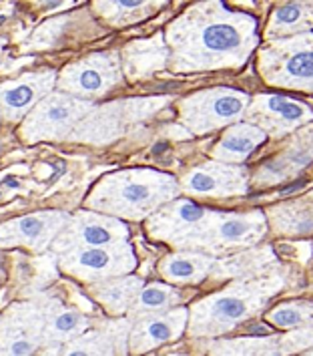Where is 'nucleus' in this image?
<instances>
[{"mask_svg":"<svg viewBox=\"0 0 313 356\" xmlns=\"http://www.w3.org/2000/svg\"><path fill=\"white\" fill-rule=\"evenodd\" d=\"M312 119L313 111L305 103L281 95H259L247 107V123L273 137L295 131Z\"/></svg>","mask_w":313,"mask_h":356,"instance_id":"obj_13","label":"nucleus"},{"mask_svg":"<svg viewBox=\"0 0 313 356\" xmlns=\"http://www.w3.org/2000/svg\"><path fill=\"white\" fill-rule=\"evenodd\" d=\"M305 356H313V353H310V355H305Z\"/></svg>","mask_w":313,"mask_h":356,"instance_id":"obj_35","label":"nucleus"},{"mask_svg":"<svg viewBox=\"0 0 313 356\" xmlns=\"http://www.w3.org/2000/svg\"><path fill=\"white\" fill-rule=\"evenodd\" d=\"M249 103V95L235 89L199 91L181 103V121L193 135H203L235 123Z\"/></svg>","mask_w":313,"mask_h":356,"instance_id":"obj_8","label":"nucleus"},{"mask_svg":"<svg viewBox=\"0 0 313 356\" xmlns=\"http://www.w3.org/2000/svg\"><path fill=\"white\" fill-rule=\"evenodd\" d=\"M265 141V133L251 123H237L227 129L213 149V157L221 163H243Z\"/></svg>","mask_w":313,"mask_h":356,"instance_id":"obj_22","label":"nucleus"},{"mask_svg":"<svg viewBox=\"0 0 313 356\" xmlns=\"http://www.w3.org/2000/svg\"><path fill=\"white\" fill-rule=\"evenodd\" d=\"M65 274L87 282H105L125 276L135 270L137 258L129 242L96 248H76L58 256Z\"/></svg>","mask_w":313,"mask_h":356,"instance_id":"obj_7","label":"nucleus"},{"mask_svg":"<svg viewBox=\"0 0 313 356\" xmlns=\"http://www.w3.org/2000/svg\"><path fill=\"white\" fill-rule=\"evenodd\" d=\"M60 356H121L111 324L105 330H91L65 344Z\"/></svg>","mask_w":313,"mask_h":356,"instance_id":"obj_28","label":"nucleus"},{"mask_svg":"<svg viewBox=\"0 0 313 356\" xmlns=\"http://www.w3.org/2000/svg\"><path fill=\"white\" fill-rule=\"evenodd\" d=\"M143 280L135 276H125V278H112V280L96 282L91 288L94 300L99 302L109 314L121 316L129 312L133 302L137 300L139 292L143 290Z\"/></svg>","mask_w":313,"mask_h":356,"instance_id":"obj_24","label":"nucleus"},{"mask_svg":"<svg viewBox=\"0 0 313 356\" xmlns=\"http://www.w3.org/2000/svg\"><path fill=\"white\" fill-rule=\"evenodd\" d=\"M181 300H183L181 290L167 284H149L139 292L137 300L133 302L129 314L133 318L141 320L151 314L169 312V308H175Z\"/></svg>","mask_w":313,"mask_h":356,"instance_id":"obj_27","label":"nucleus"},{"mask_svg":"<svg viewBox=\"0 0 313 356\" xmlns=\"http://www.w3.org/2000/svg\"><path fill=\"white\" fill-rule=\"evenodd\" d=\"M281 276H265L259 280L241 282L225 288L191 308L189 334L217 337L233 330L239 322L257 314L259 310L281 290Z\"/></svg>","mask_w":313,"mask_h":356,"instance_id":"obj_3","label":"nucleus"},{"mask_svg":"<svg viewBox=\"0 0 313 356\" xmlns=\"http://www.w3.org/2000/svg\"><path fill=\"white\" fill-rule=\"evenodd\" d=\"M0 197H2V193H0Z\"/></svg>","mask_w":313,"mask_h":356,"instance_id":"obj_36","label":"nucleus"},{"mask_svg":"<svg viewBox=\"0 0 313 356\" xmlns=\"http://www.w3.org/2000/svg\"><path fill=\"white\" fill-rule=\"evenodd\" d=\"M167 40L175 71L235 69L257 47V22L221 2H201L169 26Z\"/></svg>","mask_w":313,"mask_h":356,"instance_id":"obj_1","label":"nucleus"},{"mask_svg":"<svg viewBox=\"0 0 313 356\" xmlns=\"http://www.w3.org/2000/svg\"><path fill=\"white\" fill-rule=\"evenodd\" d=\"M157 2H96V10L111 22H130L129 19L145 17Z\"/></svg>","mask_w":313,"mask_h":356,"instance_id":"obj_32","label":"nucleus"},{"mask_svg":"<svg viewBox=\"0 0 313 356\" xmlns=\"http://www.w3.org/2000/svg\"><path fill=\"white\" fill-rule=\"evenodd\" d=\"M163 105V99H133L125 103H111L87 115L74 129L73 139L87 143H109L119 137L130 121L145 119Z\"/></svg>","mask_w":313,"mask_h":356,"instance_id":"obj_10","label":"nucleus"},{"mask_svg":"<svg viewBox=\"0 0 313 356\" xmlns=\"http://www.w3.org/2000/svg\"><path fill=\"white\" fill-rule=\"evenodd\" d=\"M313 161V129L303 131L299 137H295L289 147L281 155L273 157L269 163H265L259 169L255 175L257 186H271V184H279L285 177L295 175L299 169L307 168Z\"/></svg>","mask_w":313,"mask_h":356,"instance_id":"obj_20","label":"nucleus"},{"mask_svg":"<svg viewBox=\"0 0 313 356\" xmlns=\"http://www.w3.org/2000/svg\"><path fill=\"white\" fill-rule=\"evenodd\" d=\"M177 193L175 177L153 169H129L103 177L91 191L87 206L111 218L143 220L171 204Z\"/></svg>","mask_w":313,"mask_h":356,"instance_id":"obj_2","label":"nucleus"},{"mask_svg":"<svg viewBox=\"0 0 313 356\" xmlns=\"http://www.w3.org/2000/svg\"><path fill=\"white\" fill-rule=\"evenodd\" d=\"M313 26V2H285L277 6L271 15L267 35L285 38L295 37Z\"/></svg>","mask_w":313,"mask_h":356,"instance_id":"obj_25","label":"nucleus"},{"mask_svg":"<svg viewBox=\"0 0 313 356\" xmlns=\"http://www.w3.org/2000/svg\"><path fill=\"white\" fill-rule=\"evenodd\" d=\"M273 262V254L269 250H259V252H247L241 254L237 258L231 260H223V262L215 264V268L211 270L213 276H249L251 272L259 270L261 266Z\"/></svg>","mask_w":313,"mask_h":356,"instance_id":"obj_31","label":"nucleus"},{"mask_svg":"<svg viewBox=\"0 0 313 356\" xmlns=\"http://www.w3.org/2000/svg\"><path fill=\"white\" fill-rule=\"evenodd\" d=\"M56 81L58 76L55 71H38L0 83V113L8 121L26 117V113L33 111L44 97L51 95Z\"/></svg>","mask_w":313,"mask_h":356,"instance_id":"obj_15","label":"nucleus"},{"mask_svg":"<svg viewBox=\"0 0 313 356\" xmlns=\"http://www.w3.org/2000/svg\"><path fill=\"white\" fill-rule=\"evenodd\" d=\"M307 346H313V328L294 330L281 337L223 340L211 348V356H289Z\"/></svg>","mask_w":313,"mask_h":356,"instance_id":"obj_16","label":"nucleus"},{"mask_svg":"<svg viewBox=\"0 0 313 356\" xmlns=\"http://www.w3.org/2000/svg\"><path fill=\"white\" fill-rule=\"evenodd\" d=\"M44 308V332L42 344H69L74 338L83 337L89 330V318L73 308L62 306L58 300H42Z\"/></svg>","mask_w":313,"mask_h":356,"instance_id":"obj_21","label":"nucleus"},{"mask_svg":"<svg viewBox=\"0 0 313 356\" xmlns=\"http://www.w3.org/2000/svg\"><path fill=\"white\" fill-rule=\"evenodd\" d=\"M267 320L281 330H305L313 328V302L297 300L277 304L267 312Z\"/></svg>","mask_w":313,"mask_h":356,"instance_id":"obj_30","label":"nucleus"},{"mask_svg":"<svg viewBox=\"0 0 313 356\" xmlns=\"http://www.w3.org/2000/svg\"><path fill=\"white\" fill-rule=\"evenodd\" d=\"M71 216L62 211H44V213H31L24 218L10 220L0 225V245L17 248L24 245L35 252H42L62 234L69 225Z\"/></svg>","mask_w":313,"mask_h":356,"instance_id":"obj_14","label":"nucleus"},{"mask_svg":"<svg viewBox=\"0 0 313 356\" xmlns=\"http://www.w3.org/2000/svg\"><path fill=\"white\" fill-rule=\"evenodd\" d=\"M213 262L205 252H177L161 262L159 274L173 284H199L213 270Z\"/></svg>","mask_w":313,"mask_h":356,"instance_id":"obj_23","label":"nucleus"},{"mask_svg":"<svg viewBox=\"0 0 313 356\" xmlns=\"http://www.w3.org/2000/svg\"><path fill=\"white\" fill-rule=\"evenodd\" d=\"M271 225L279 234L301 236L313 234V206L310 204H285L271 209Z\"/></svg>","mask_w":313,"mask_h":356,"instance_id":"obj_29","label":"nucleus"},{"mask_svg":"<svg viewBox=\"0 0 313 356\" xmlns=\"http://www.w3.org/2000/svg\"><path fill=\"white\" fill-rule=\"evenodd\" d=\"M42 302L15 304L0 318V356H33L42 344Z\"/></svg>","mask_w":313,"mask_h":356,"instance_id":"obj_11","label":"nucleus"},{"mask_svg":"<svg viewBox=\"0 0 313 356\" xmlns=\"http://www.w3.org/2000/svg\"><path fill=\"white\" fill-rule=\"evenodd\" d=\"M265 218L259 211L251 213H221L211 211L201 224L191 227L173 245L181 250H205V252H223L235 245H253L265 234Z\"/></svg>","mask_w":313,"mask_h":356,"instance_id":"obj_4","label":"nucleus"},{"mask_svg":"<svg viewBox=\"0 0 313 356\" xmlns=\"http://www.w3.org/2000/svg\"><path fill=\"white\" fill-rule=\"evenodd\" d=\"M121 60L115 53H94L69 65L56 81L60 93L76 99H96L121 83Z\"/></svg>","mask_w":313,"mask_h":356,"instance_id":"obj_9","label":"nucleus"},{"mask_svg":"<svg viewBox=\"0 0 313 356\" xmlns=\"http://www.w3.org/2000/svg\"><path fill=\"white\" fill-rule=\"evenodd\" d=\"M169 58L165 42L161 38L139 40L127 47L125 51V67L127 73L133 76L149 75L157 69H161Z\"/></svg>","mask_w":313,"mask_h":356,"instance_id":"obj_26","label":"nucleus"},{"mask_svg":"<svg viewBox=\"0 0 313 356\" xmlns=\"http://www.w3.org/2000/svg\"><path fill=\"white\" fill-rule=\"evenodd\" d=\"M209 213L211 211L199 204H193L189 200H177V202H171L169 206L161 207L157 213L149 218V234L157 240L173 244L191 227L201 224Z\"/></svg>","mask_w":313,"mask_h":356,"instance_id":"obj_19","label":"nucleus"},{"mask_svg":"<svg viewBox=\"0 0 313 356\" xmlns=\"http://www.w3.org/2000/svg\"><path fill=\"white\" fill-rule=\"evenodd\" d=\"M0 318H2V316H0Z\"/></svg>","mask_w":313,"mask_h":356,"instance_id":"obj_37","label":"nucleus"},{"mask_svg":"<svg viewBox=\"0 0 313 356\" xmlns=\"http://www.w3.org/2000/svg\"><path fill=\"white\" fill-rule=\"evenodd\" d=\"M189 322L187 308H173L169 312L151 314L137 320L130 328L129 353L133 356L151 353L153 348L177 340L185 332Z\"/></svg>","mask_w":313,"mask_h":356,"instance_id":"obj_17","label":"nucleus"},{"mask_svg":"<svg viewBox=\"0 0 313 356\" xmlns=\"http://www.w3.org/2000/svg\"><path fill=\"white\" fill-rule=\"evenodd\" d=\"M129 242V229L123 222L103 213H76L71 218L69 225L55 240V250L58 254L76 250V248H96Z\"/></svg>","mask_w":313,"mask_h":356,"instance_id":"obj_12","label":"nucleus"},{"mask_svg":"<svg viewBox=\"0 0 313 356\" xmlns=\"http://www.w3.org/2000/svg\"><path fill=\"white\" fill-rule=\"evenodd\" d=\"M6 44V38H0V53H2V47Z\"/></svg>","mask_w":313,"mask_h":356,"instance_id":"obj_34","label":"nucleus"},{"mask_svg":"<svg viewBox=\"0 0 313 356\" xmlns=\"http://www.w3.org/2000/svg\"><path fill=\"white\" fill-rule=\"evenodd\" d=\"M94 111L92 101L76 99L67 93H51L44 97L20 125V133L28 143L65 139L76 125Z\"/></svg>","mask_w":313,"mask_h":356,"instance_id":"obj_6","label":"nucleus"},{"mask_svg":"<svg viewBox=\"0 0 313 356\" xmlns=\"http://www.w3.org/2000/svg\"><path fill=\"white\" fill-rule=\"evenodd\" d=\"M4 186H8V188H12V189L20 188V184L15 179V177H6V179H4Z\"/></svg>","mask_w":313,"mask_h":356,"instance_id":"obj_33","label":"nucleus"},{"mask_svg":"<svg viewBox=\"0 0 313 356\" xmlns=\"http://www.w3.org/2000/svg\"><path fill=\"white\" fill-rule=\"evenodd\" d=\"M259 71L276 87L313 91V35L276 38L261 51Z\"/></svg>","mask_w":313,"mask_h":356,"instance_id":"obj_5","label":"nucleus"},{"mask_svg":"<svg viewBox=\"0 0 313 356\" xmlns=\"http://www.w3.org/2000/svg\"><path fill=\"white\" fill-rule=\"evenodd\" d=\"M247 171L239 165H225V163H209L189 171L183 177L181 188L187 193L195 195H215L229 197L241 195L247 191Z\"/></svg>","mask_w":313,"mask_h":356,"instance_id":"obj_18","label":"nucleus"}]
</instances>
